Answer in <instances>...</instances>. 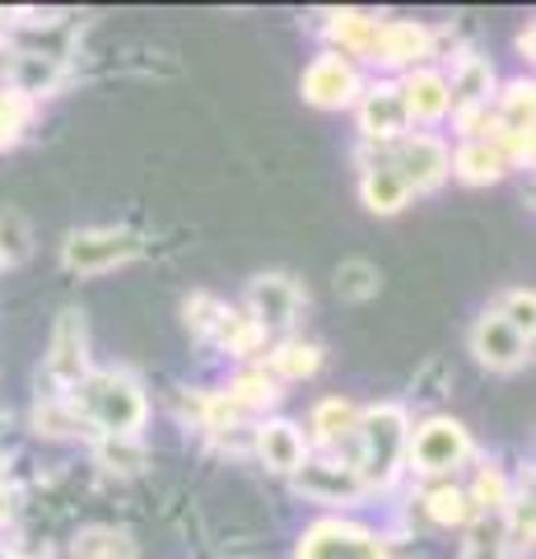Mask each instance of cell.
Instances as JSON below:
<instances>
[{
	"instance_id": "cell-1",
	"label": "cell",
	"mask_w": 536,
	"mask_h": 559,
	"mask_svg": "<svg viewBox=\"0 0 536 559\" xmlns=\"http://www.w3.org/2000/svg\"><path fill=\"white\" fill-rule=\"evenodd\" d=\"M80 406H84V415L98 419V425L112 429V433H131L145 419V401H141V392H135V382L131 378H117V373L84 378Z\"/></svg>"
},
{
	"instance_id": "cell-2",
	"label": "cell",
	"mask_w": 536,
	"mask_h": 559,
	"mask_svg": "<svg viewBox=\"0 0 536 559\" xmlns=\"http://www.w3.org/2000/svg\"><path fill=\"white\" fill-rule=\"evenodd\" d=\"M365 476L369 480H388L392 476V466H396V457H402V443H406V419H402V411H373L369 419H365Z\"/></svg>"
},
{
	"instance_id": "cell-3",
	"label": "cell",
	"mask_w": 536,
	"mask_h": 559,
	"mask_svg": "<svg viewBox=\"0 0 536 559\" xmlns=\"http://www.w3.org/2000/svg\"><path fill=\"white\" fill-rule=\"evenodd\" d=\"M135 252H141V242L127 229H94V234H75L65 242V261H71L75 271H108Z\"/></svg>"
},
{
	"instance_id": "cell-4",
	"label": "cell",
	"mask_w": 536,
	"mask_h": 559,
	"mask_svg": "<svg viewBox=\"0 0 536 559\" xmlns=\"http://www.w3.org/2000/svg\"><path fill=\"white\" fill-rule=\"evenodd\" d=\"M410 457H415V466H420V471H448V466H457L466 457V433H462V425H453V419H429V425L415 433Z\"/></svg>"
},
{
	"instance_id": "cell-5",
	"label": "cell",
	"mask_w": 536,
	"mask_h": 559,
	"mask_svg": "<svg viewBox=\"0 0 536 559\" xmlns=\"http://www.w3.org/2000/svg\"><path fill=\"white\" fill-rule=\"evenodd\" d=\"M388 168H392L406 187H429V182H439V178H443L448 150L439 145L434 135H415V140H406V145L396 150V159H392Z\"/></svg>"
},
{
	"instance_id": "cell-6",
	"label": "cell",
	"mask_w": 536,
	"mask_h": 559,
	"mask_svg": "<svg viewBox=\"0 0 536 559\" xmlns=\"http://www.w3.org/2000/svg\"><path fill=\"white\" fill-rule=\"evenodd\" d=\"M299 559H383V550H378V540L355 532V527H336V522H326V527H318L313 536L303 540Z\"/></svg>"
},
{
	"instance_id": "cell-7",
	"label": "cell",
	"mask_w": 536,
	"mask_h": 559,
	"mask_svg": "<svg viewBox=\"0 0 536 559\" xmlns=\"http://www.w3.org/2000/svg\"><path fill=\"white\" fill-rule=\"evenodd\" d=\"M303 94L313 98V103H322V108H341V103L355 94L350 66H345L341 57H322V61H313V70L303 75Z\"/></svg>"
},
{
	"instance_id": "cell-8",
	"label": "cell",
	"mask_w": 536,
	"mask_h": 559,
	"mask_svg": "<svg viewBox=\"0 0 536 559\" xmlns=\"http://www.w3.org/2000/svg\"><path fill=\"white\" fill-rule=\"evenodd\" d=\"M472 345H476L480 359L495 364V369H509V364L523 359V331L509 326L504 318H486V322H480Z\"/></svg>"
},
{
	"instance_id": "cell-9",
	"label": "cell",
	"mask_w": 536,
	"mask_h": 559,
	"mask_svg": "<svg viewBox=\"0 0 536 559\" xmlns=\"http://www.w3.org/2000/svg\"><path fill=\"white\" fill-rule=\"evenodd\" d=\"M294 289H289V280L281 275H271V280H257L252 285V308H257V326H285L294 318Z\"/></svg>"
},
{
	"instance_id": "cell-10",
	"label": "cell",
	"mask_w": 536,
	"mask_h": 559,
	"mask_svg": "<svg viewBox=\"0 0 536 559\" xmlns=\"http://www.w3.org/2000/svg\"><path fill=\"white\" fill-rule=\"evenodd\" d=\"M51 369L61 378H80L84 369V326L75 312H65L61 326H57V341H51Z\"/></svg>"
},
{
	"instance_id": "cell-11",
	"label": "cell",
	"mask_w": 536,
	"mask_h": 559,
	"mask_svg": "<svg viewBox=\"0 0 536 559\" xmlns=\"http://www.w3.org/2000/svg\"><path fill=\"white\" fill-rule=\"evenodd\" d=\"M410 121V108H406V98L396 94V90H378L369 98V108H365V127L369 135H396Z\"/></svg>"
},
{
	"instance_id": "cell-12",
	"label": "cell",
	"mask_w": 536,
	"mask_h": 559,
	"mask_svg": "<svg viewBox=\"0 0 536 559\" xmlns=\"http://www.w3.org/2000/svg\"><path fill=\"white\" fill-rule=\"evenodd\" d=\"M262 457H266V466H275V471H294L303 462V439H299V429L294 425H271V429H262Z\"/></svg>"
},
{
	"instance_id": "cell-13",
	"label": "cell",
	"mask_w": 536,
	"mask_h": 559,
	"mask_svg": "<svg viewBox=\"0 0 536 559\" xmlns=\"http://www.w3.org/2000/svg\"><path fill=\"white\" fill-rule=\"evenodd\" d=\"M410 197V187L396 178V173L383 164V168H369V178H365V201L373 210H383V215H392V210H402Z\"/></svg>"
},
{
	"instance_id": "cell-14",
	"label": "cell",
	"mask_w": 536,
	"mask_h": 559,
	"mask_svg": "<svg viewBox=\"0 0 536 559\" xmlns=\"http://www.w3.org/2000/svg\"><path fill=\"white\" fill-rule=\"evenodd\" d=\"M373 51H383L388 61H415L425 51V28H415V24H383V28H378Z\"/></svg>"
},
{
	"instance_id": "cell-15",
	"label": "cell",
	"mask_w": 536,
	"mask_h": 559,
	"mask_svg": "<svg viewBox=\"0 0 536 559\" xmlns=\"http://www.w3.org/2000/svg\"><path fill=\"white\" fill-rule=\"evenodd\" d=\"M406 98V108L410 112H420V117H439L448 108V84L439 75H415L410 80V90L402 94Z\"/></svg>"
},
{
	"instance_id": "cell-16",
	"label": "cell",
	"mask_w": 536,
	"mask_h": 559,
	"mask_svg": "<svg viewBox=\"0 0 536 559\" xmlns=\"http://www.w3.org/2000/svg\"><path fill=\"white\" fill-rule=\"evenodd\" d=\"M336 294L341 299H373L378 294V266H369V261H341Z\"/></svg>"
},
{
	"instance_id": "cell-17",
	"label": "cell",
	"mask_w": 536,
	"mask_h": 559,
	"mask_svg": "<svg viewBox=\"0 0 536 559\" xmlns=\"http://www.w3.org/2000/svg\"><path fill=\"white\" fill-rule=\"evenodd\" d=\"M504 154L499 150H490V145H466L462 150V159H457V168H462V178H472V182H490V178H499L504 173Z\"/></svg>"
},
{
	"instance_id": "cell-18",
	"label": "cell",
	"mask_w": 536,
	"mask_h": 559,
	"mask_svg": "<svg viewBox=\"0 0 536 559\" xmlns=\"http://www.w3.org/2000/svg\"><path fill=\"white\" fill-rule=\"evenodd\" d=\"M318 429H322L326 443L355 439V433H359V415H355V406H345V401H326V406L318 411Z\"/></svg>"
},
{
	"instance_id": "cell-19",
	"label": "cell",
	"mask_w": 536,
	"mask_h": 559,
	"mask_svg": "<svg viewBox=\"0 0 536 559\" xmlns=\"http://www.w3.org/2000/svg\"><path fill=\"white\" fill-rule=\"evenodd\" d=\"M429 513L448 522V527H462L476 509H472V495H462V489H434V495H429Z\"/></svg>"
},
{
	"instance_id": "cell-20",
	"label": "cell",
	"mask_w": 536,
	"mask_h": 559,
	"mask_svg": "<svg viewBox=\"0 0 536 559\" xmlns=\"http://www.w3.org/2000/svg\"><path fill=\"white\" fill-rule=\"evenodd\" d=\"M75 559H131V540L112 532H94L75 546Z\"/></svg>"
},
{
	"instance_id": "cell-21",
	"label": "cell",
	"mask_w": 536,
	"mask_h": 559,
	"mask_svg": "<svg viewBox=\"0 0 536 559\" xmlns=\"http://www.w3.org/2000/svg\"><path fill=\"white\" fill-rule=\"evenodd\" d=\"M355 476L350 471H303V489H313V495H326V499H345V495H355Z\"/></svg>"
},
{
	"instance_id": "cell-22",
	"label": "cell",
	"mask_w": 536,
	"mask_h": 559,
	"mask_svg": "<svg viewBox=\"0 0 536 559\" xmlns=\"http://www.w3.org/2000/svg\"><path fill=\"white\" fill-rule=\"evenodd\" d=\"M24 252H28V229L14 210H5L0 215V261H20Z\"/></svg>"
},
{
	"instance_id": "cell-23",
	"label": "cell",
	"mask_w": 536,
	"mask_h": 559,
	"mask_svg": "<svg viewBox=\"0 0 536 559\" xmlns=\"http://www.w3.org/2000/svg\"><path fill=\"white\" fill-rule=\"evenodd\" d=\"M257 331H262V326H257L252 318H238V312H224V318H219V341L229 349H252Z\"/></svg>"
},
{
	"instance_id": "cell-24",
	"label": "cell",
	"mask_w": 536,
	"mask_h": 559,
	"mask_svg": "<svg viewBox=\"0 0 536 559\" xmlns=\"http://www.w3.org/2000/svg\"><path fill=\"white\" fill-rule=\"evenodd\" d=\"M336 33H341V43L355 47V51H369L378 43V24L373 20H359V14H345Z\"/></svg>"
},
{
	"instance_id": "cell-25",
	"label": "cell",
	"mask_w": 536,
	"mask_h": 559,
	"mask_svg": "<svg viewBox=\"0 0 536 559\" xmlns=\"http://www.w3.org/2000/svg\"><path fill=\"white\" fill-rule=\"evenodd\" d=\"M281 369H285L289 378L313 373V369H318V349H313V345H285V349H281Z\"/></svg>"
},
{
	"instance_id": "cell-26",
	"label": "cell",
	"mask_w": 536,
	"mask_h": 559,
	"mask_svg": "<svg viewBox=\"0 0 536 559\" xmlns=\"http://www.w3.org/2000/svg\"><path fill=\"white\" fill-rule=\"evenodd\" d=\"M504 117H509V131L513 135H527L532 131V90H513Z\"/></svg>"
},
{
	"instance_id": "cell-27",
	"label": "cell",
	"mask_w": 536,
	"mask_h": 559,
	"mask_svg": "<svg viewBox=\"0 0 536 559\" xmlns=\"http://www.w3.org/2000/svg\"><path fill=\"white\" fill-rule=\"evenodd\" d=\"M238 396H243L248 406H262V401L275 396V388H271L266 378H243V382H238Z\"/></svg>"
},
{
	"instance_id": "cell-28",
	"label": "cell",
	"mask_w": 536,
	"mask_h": 559,
	"mask_svg": "<svg viewBox=\"0 0 536 559\" xmlns=\"http://www.w3.org/2000/svg\"><path fill=\"white\" fill-rule=\"evenodd\" d=\"M509 326H517V331H532V294H513V304H509V318H504Z\"/></svg>"
},
{
	"instance_id": "cell-29",
	"label": "cell",
	"mask_w": 536,
	"mask_h": 559,
	"mask_svg": "<svg viewBox=\"0 0 536 559\" xmlns=\"http://www.w3.org/2000/svg\"><path fill=\"white\" fill-rule=\"evenodd\" d=\"M490 75H486V66H472V70H466V80H462V98H480V84H486Z\"/></svg>"
},
{
	"instance_id": "cell-30",
	"label": "cell",
	"mask_w": 536,
	"mask_h": 559,
	"mask_svg": "<svg viewBox=\"0 0 536 559\" xmlns=\"http://www.w3.org/2000/svg\"><path fill=\"white\" fill-rule=\"evenodd\" d=\"M5 513H10V503H0V522H5Z\"/></svg>"
},
{
	"instance_id": "cell-31",
	"label": "cell",
	"mask_w": 536,
	"mask_h": 559,
	"mask_svg": "<svg viewBox=\"0 0 536 559\" xmlns=\"http://www.w3.org/2000/svg\"><path fill=\"white\" fill-rule=\"evenodd\" d=\"M0 559H5V555H0Z\"/></svg>"
}]
</instances>
